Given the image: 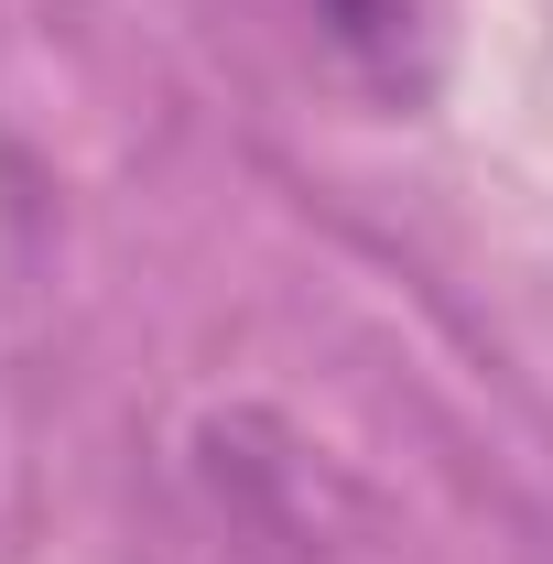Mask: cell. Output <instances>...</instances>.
<instances>
[{
    "label": "cell",
    "mask_w": 553,
    "mask_h": 564,
    "mask_svg": "<svg viewBox=\"0 0 553 564\" xmlns=\"http://www.w3.org/2000/svg\"><path fill=\"white\" fill-rule=\"evenodd\" d=\"M304 11L326 22V44L347 66L369 87H391V98H423L434 66H445V0H304Z\"/></svg>",
    "instance_id": "6da1fadb"
}]
</instances>
